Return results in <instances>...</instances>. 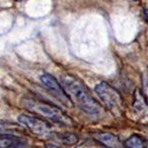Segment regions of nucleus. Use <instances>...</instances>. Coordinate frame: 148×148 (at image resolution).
I'll return each instance as SVG.
<instances>
[{
	"mask_svg": "<svg viewBox=\"0 0 148 148\" xmlns=\"http://www.w3.org/2000/svg\"><path fill=\"white\" fill-rule=\"evenodd\" d=\"M21 128L17 125L11 123H0V135H14V136H20Z\"/></svg>",
	"mask_w": 148,
	"mask_h": 148,
	"instance_id": "obj_8",
	"label": "nucleus"
},
{
	"mask_svg": "<svg viewBox=\"0 0 148 148\" xmlns=\"http://www.w3.org/2000/svg\"><path fill=\"white\" fill-rule=\"evenodd\" d=\"M95 91L100 97L105 106L108 108L114 116H121L123 114V98L120 93L114 87H112L109 83L101 82L98 83L95 87Z\"/></svg>",
	"mask_w": 148,
	"mask_h": 148,
	"instance_id": "obj_3",
	"label": "nucleus"
},
{
	"mask_svg": "<svg viewBox=\"0 0 148 148\" xmlns=\"http://www.w3.org/2000/svg\"><path fill=\"white\" fill-rule=\"evenodd\" d=\"M125 147H131V148H141L144 146V140L138 135H132L130 138L125 140Z\"/></svg>",
	"mask_w": 148,
	"mask_h": 148,
	"instance_id": "obj_10",
	"label": "nucleus"
},
{
	"mask_svg": "<svg viewBox=\"0 0 148 148\" xmlns=\"http://www.w3.org/2000/svg\"><path fill=\"white\" fill-rule=\"evenodd\" d=\"M23 106L28 111L32 112L38 116H42L49 121H53V123L67 126L72 125V120L62 110L51 106L49 104H47V103H42L37 101V100L35 101V100L27 99L23 101Z\"/></svg>",
	"mask_w": 148,
	"mask_h": 148,
	"instance_id": "obj_2",
	"label": "nucleus"
},
{
	"mask_svg": "<svg viewBox=\"0 0 148 148\" xmlns=\"http://www.w3.org/2000/svg\"><path fill=\"white\" fill-rule=\"evenodd\" d=\"M40 81H42V83L44 84L45 87L47 90H49L57 99L60 100L64 105H66L67 107L73 106V102L71 100V98L69 97V95L65 91V89L61 87V85L59 84L58 81L56 80V78L54 76L47 73L42 74L40 76Z\"/></svg>",
	"mask_w": 148,
	"mask_h": 148,
	"instance_id": "obj_5",
	"label": "nucleus"
},
{
	"mask_svg": "<svg viewBox=\"0 0 148 148\" xmlns=\"http://www.w3.org/2000/svg\"><path fill=\"white\" fill-rule=\"evenodd\" d=\"M17 1H20V0H17Z\"/></svg>",
	"mask_w": 148,
	"mask_h": 148,
	"instance_id": "obj_13",
	"label": "nucleus"
},
{
	"mask_svg": "<svg viewBox=\"0 0 148 148\" xmlns=\"http://www.w3.org/2000/svg\"><path fill=\"white\" fill-rule=\"evenodd\" d=\"M51 139L56 140L57 142H61L63 144H67V145H73L76 144L78 141V138L76 135L71 134V133H57L52 131L51 134L49 135Z\"/></svg>",
	"mask_w": 148,
	"mask_h": 148,
	"instance_id": "obj_7",
	"label": "nucleus"
},
{
	"mask_svg": "<svg viewBox=\"0 0 148 148\" xmlns=\"http://www.w3.org/2000/svg\"><path fill=\"white\" fill-rule=\"evenodd\" d=\"M97 139L101 141L104 145H107L109 147H119L120 141L116 136L110 133H100L97 135Z\"/></svg>",
	"mask_w": 148,
	"mask_h": 148,
	"instance_id": "obj_9",
	"label": "nucleus"
},
{
	"mask_svg": "<svg viewBox=\"0 0 148 148\" xmlns=\"http://www.w3.org/2000/svg\"><path fill=\"white\" fill-rule=\"evenodd\" d=\"M143 90H144L145 99L148 104V74H145L143 77Z\"/></svg>",
	"mask_w": 148,
	"mask_h": 148,
	"instance_id": "obj_11",
	"label": "nucleus"
},
{
	"mask_svg": "<svg viewBox=\"0 0 148 148\" xmlns=\"http://www.w3.org/2000/svg\"><path fill=\"white\" fill-rule=\"evenodd\" d=\"M63 88L71 98L73 104H76L86 114L92 116H100L103 114V108L94 98L88 88L70 75H65L61 78Z\"/></svg>",
	"mask_w": 148,
	"mask_h": 148,
	"instance_id": "obj_1",
	"label": "nucleus"
},
{
	"mask_svg": "<svg viewBox=\"0 0 148 148\" xmlns=\"http://www.w3.org/2000/svg\"><path fill=\"white\" fill-rule=\"evenodd\" d=\"M145 14H146V19L148 20V8L146 9V13H145Z\"/></svg>",
	"mask_w": 148,
	"mask_h": 148,
	"instance_id": "obj_12",
	"label": "nucleus"
},
{
	"mask_svg": "<svg viewBox=\"0 0 148 148\" xmlns=\"http://www.w3.org/2000/svg\"><path fill=\"white\" fill-rule=\"evenodd\" d=\"M28 145V142L20 136L4 135V137H0V148H19L27 147Z\"/></svg>",
	"mask_w": 148,
	"mask_h": 148,
	"instance_id": "obj_6",
	"label": "nucleus"
},
{
	"mask_svg": "<svg viewBox=\"0 0 148 148\" xmlns=\"http://www.w3.org/2000/svg\"><path fill=\"white\" fill-rule=\"evenodd\" d=\"M18 121L21 125L25 126L31 132H33L36 135H39V136L49 137V135L52 132L51 125L47 121L40 120V119L35 118V116L22 114V116H20L18 118Z\"/></svg>",
	"mask_w": 148,
	"mask_h": 148,
	"instance_id": "obj_4",
	"label": "nucleus"
}]
</instances>
